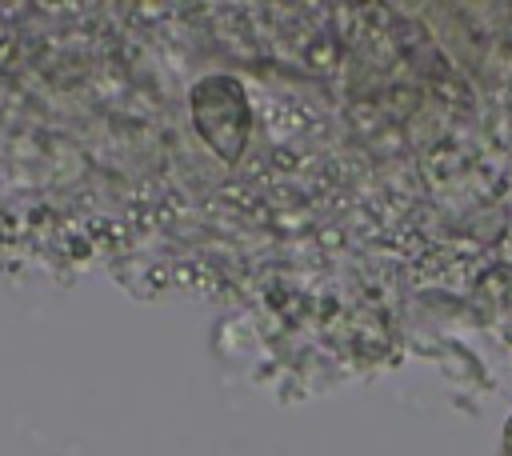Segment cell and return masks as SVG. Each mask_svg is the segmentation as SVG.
I'll return each instance as SVG.
<instances>
[{
  "label": "cell",
  "mask_w": 512,
  "mask_h": 456,
  "mask_svg": "<svg viewBox=\"0 0 512 456\" xmlns=\"http://www.w3.org/2000/svg\"><path fill=\"white\" fill-rule=\"evenodd\" d=\"M504 436H508V440H504V456H512V420H508V428H504Z\"/></svg>",
  "instance_id": "1"
}]
</instances>
